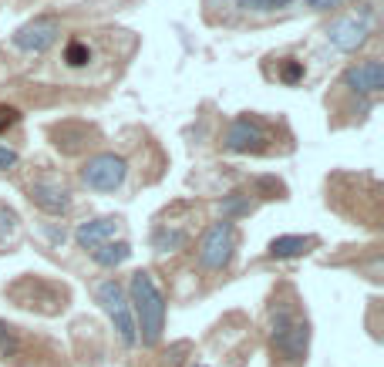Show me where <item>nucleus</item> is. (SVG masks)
Listing matches in <instances>:
<instances>
[{
	"mask_svg": "<svg viewBox=\"0 0 384 367\" xmlns=\"http://www.w3.org/2000/svg\"><path fill=\"white\" fill-rule=\"evenodd\" d=\"M125 297L128 307H131V320H135V337H142L145 347H155L162 341V330H165V300L155 287L152 273H145V270L131 273Z\"/></svg>",
	"mask_w": 384,
	"mask_h": 367,
	"instance_id": "f257e3e1",
	"label": "nucleus"
},
{
	"mask_svg": "<svg viewBox=\"0 0 384 367\" xmlns=\"http://www.w3.org/2000/svg\"><path fill=\"white\" fill-rule=\"evenodd\" d=\"M270 341H273V354L286 361V364H304L310 344V327L307 317H300L297 307L277 303L270 307Z\"/></svg>",
	"mask_w": 384,
	"mask_h": 367,
	"instance_id": "f03ea898",
	"label": "nucleus"
},
{
	"mask_svg": "<svg viewBox=\"0 0 384 367\" xmlns=\"http://www.w3.org/2000/svg\"><path fill=\"white\" fill-rule=\"evenodd\" d=\"M236 243H239V236H236V226H232L230 219L212 223L205 229L203 243H199V263H203L205 270H226L232 263Z\"/></svg>",
	"mask_w": 384,
	"mask_h": 367,
	"instance_id": "7ed1b4c3",
	"label": "nucleus"
},
{
	"mask_svg": "<svg viewBox=\"0 0 384 367\" xmlns=\"http://www.w3.org/2000/svg\"><path fill=\"white\" fill-rule=\"evenodd\" d=\"M95 293H98V303L104 307V314L111 320L118 341L125 344V347H131L138 337H135V320H131V307H128V297H125V290H122V283L118 280H104Z\"/></svg>",
	"mask_w": 384,
	"mask_h": 367,
	"instance_id": "20e7f679",
	"label": "nucleus"
},
{
	"mask_svg": "<svg viewBox=\"0 0 384 367\" xmlns=\"http://www.w3.org/2000/svg\"><path fill=\"white\" fill-rule=\"evenodd\" d=\"M128 176V162L115 152H102V156H91L81 169V182L95 192H115L122 189Z\"/></svg>",
	"mask_w": 384,
	"mask_h": 367,
	"instance_id": "39448f33",
	"label": "nucleus"
},
{
	"mask_svg": "<svg viewBox=\"0 0 384 367\" xmlns=\"http://www.w3.org/2000/svg\"><path fill=\"white\" fill-rule=\"evenodd\" d=\"M371 24H374V14L371 10H360V14H344L337 17L331 27H327V41L340 51H358L360 44L367 41L371 34Z\"/></svg>",
	"mask_w": 384,
	"mask_h": 367,
	"instance_id": "423d86ee",
	"label": "nucleus"
},
{
	"mask_svg": "<svg viewBox=\"0 0 384 367\" xmlns=\"http://www.w3.org/2000/svg\"><path fill=\"white\" fill-rule=\"evenodd\" d=\"M57 34H61L57 21H51V17H37V21L24 24L17 34H14V44L27 54H44L54 41H57Z\"/></svg>",
	"mask_w": 384,
	"mask_h": 367,
	"instance_id": "0eeeda50",
	"label": "nucleus"
},
{
	"mask_svg": "<svg viewBox=\"0 0 384 367\" xmlns=\"http://www.w3.org/2000/svg\"><path fill=\"white\" fill-rule=\"evenodd\" d=\"M263 142H266V129L256 118H250V115L236 118L230 125V131H226V138H223V145L230 152H259Z\"/></svg>",
	"mask_w": 384,
	"mask_h": 367,
	"instance_id": "6e6552de",
	"label": "nucleus"
},
{
	"mask_svg": "<svg viewBox=\"0 0 384 367\" xmlns=\"http://www.w3.org/2000/svg\"><path fill=\"white\" fill-rule=\"evenodd\" d=\"M344 84L351 88V91H360V95H374V91H381L384 88V68L378 57H371V61H358V64H351L347 71H344Z\"/></svg>",
	"mask_w": 384,
	"mask_h": 367,
	"instance_id": "1a4fd4ad",
	"label": "nucleus"
},
{
	"mask_svg": "<svg viewBox=\"0 0 384 367\" xmlns=\"http://www.w3.org/2000/svg\"><path fill=\"white\" fill-rule=\"evenodd\" d=\"M118 219L115 216H98V219H88V223H81L75 229V239L81 250H98L102 243H108V239H115V233H118Z\"/></svg>",
	"mask_w": 384,
	"mask_h": 367,
	"instance_id": "9d476101",
	"label": "nucleus"
},
{
	"mask_svg": "<svg viewBox=\"0 0 384 367\" xmlns=\"http://www.w3.org/2000/svg\"><path fill=\"white\" fill-rule=\"evenodd\" d=\"M30 203L41 212H48V216H64V212L71 209V192L61 189V185L37 182V185H30Z\"/></svg>",
	"mask_w": 384,
	"mask_h": 367,
	"instance_id": "9b49d317",
	"label": "nucleus"
},
{
	"mask_svg": "<svg viewBox=\"0 0 384 367\" xmlns=\"http://www.w3.org/2000/svg\"><path fill=\"white\" fill-rule=\"evenodd\" d=\"M317 243H320L317 236H277L270 243L266 253H270L273 260H297V256H307Z\"/></svg>",
	"mask_w": 384,
	"mask_h": 367,
	"instance_id": "f8f14e48",
	"label": "nucleus"
},
{
	"mask_svg": "<svg viewBox=\"0 0 384 367\" xmlns=\"http://www.w3.org/2000/svg\"><path fill=\"white\" fill-rule=\"evenodd\" d=\"M131 256V246H128L125 239H108V243H102L98 250H91V260L98 263V266H104V270H115V266H122V263Z\"/></svg>",
	"mask_w": 384,
	"mask_h": 367,
	"instance_id": "ddd939ff",
	"label": "nucleus"
},
{
	"mask_svg": "<svg viewBox=\"0 0 384 367\" xmlns=\"http://www.w3.org/2000/svg\"><path fill=\"white\" fill-rule=\"evenodd\" d=\"M185 229H169V226H158L152 233V246L155 250H162V253H169V250H179L185 246Z\"/></svg>",
	"mask_w": 384,
	"mask_h": 367,
	"instance_id": "4468645a",
	"label": "nucleus"
},
{
	"mask_svg": "<svg viewBox=\"0 0 384 367\" xmlns=\"http://www.w3.org/2000/svg\"><path fill=\"white\" fill-rule=\"evenodd\" d=\"M91 61V51H88V44H81V41H71L68 44V51H64V64L68 68H84Z\"/></svg>",
	"mask_w": 384,
	"mask_h": 367,
	"instance_id": "2eb2a0df",
	"label": "nucleus"
},
{
	"mask_svg": "<svg viewBox=\"0 0 384 367\" xmlns=\"http://www.w3.org/2000/svg\"><path fill=\"white\" fill-rule=\"evenodd\" d=\"M21 219H17V212H10V209H0V243H7V239H14L17 236V226Z\"/></svg>",
	"mask_w": 384,
	"mask_h": 367,
	"instance_id": "dca6fc26",
	"label": "nucleus"
},
{
	"mask_svg": "<svg viewBox=\"0 0 384 367\" xmlns=\"http://www.w3.org/2000/svg\"><path fill=\"white\" fill-rule=\"evenodd\" d=\"M286 3H293V0H239L243 10H280Z\"/></svg>",
	"mask_w": 384,
	"mask_h": 367,
	"instance_id": "f3484780",
	"label": "nucleus"
},
{
	"mask_svg": "<svg viewBox=\"0 0 384 367\" xmlns=\"http://www.w3.org/2000/svg\"><path fill=\"white\" fill-rule=\"evenodd\" d=\"M280 78L286 81V84H297V81L304 78V64H300V61H290V64L283 68V75H280Z\"/></svg>",
	"mask_w": 384,
	"mask_h": 367,
	"instance_id": "a211bd4d",
	"label": "nucleus"
},
{
	"mask_svg": "<svg viewBox=\"0 0 384 367\" xmlns=\"http://www.w3.org/2000/svg\"><path fill=\"white\" fill-rule=\"evenodd\" d=\"M17 108H10V105H0V131H7L10 125H17Z\"/></svg>",
	"mask_w": 384,
	"mask_h": 367,
	"instance_id": "6ab92c4d",
	"label": "nucleus"
},
{
	"mask_svg": "<svg viewBox=\"0 0 384 367\" xmlns=\"http://www.w3.org/2000/svg\"><path fill=\"white\" fill-rule=\"evenodd\" d=\"M14 165H17V152L7 149V145H0V169H14Z\"/></svg>",
	"mask_w": 384,
	"mask_h": 367,
	"instance_id": "aec40b11",
	"label": "nucleus"
},
{
	"mask_svg": "<svg viewBox=\"0 0 384 367\" xmlns=\"http://www.w3.org/2000/svg\"><path fill=\"white\" fill-rule=\"evenodd\" d=\"M192 367H205V364H203V361H199V364H192Z\"/></svg>",
	"mask_w": 384,
	"mask_h": 367,
	"instance_id": "412c9836",
	"label": "nucleus"
}]
</instances>
